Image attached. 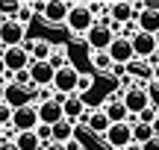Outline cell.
<instances>
[{
    "mask_svg": "<svg viewBox=\"0 0 159 150\" xmlns=\"http://www.w3.org/2000/svg\"><path fill=\"white\" fill-rule=\"evenodd\" d=\"M33 88H21V86H15V82H6V91H3V103L6 106H12V109H18V106H27V103H33Z\"/></svg>",
    "mask_w": 159,
    "mask_h": 150,
    "instance_id": "7c38bea8",
    "label": "cell"
},
{
    "mask_svg": "<svg viewBox=\"0 0 159 150\" xmlns=\"http://www.w3.org/2000/svg\"><path fill=\"white\" fill-rule=\"evenodd\" d=\"M62 100L65 97H53V100H44V103H35V118H39V124L53 127V124L62 121Z\"/></svg>",
    "mask_w": 159,
    "mask_h": 150,
    "instance_id": "8992f818",
    "label": "cell"
},
{
    "mask_svg": "<svg viewBox=\"0 0 159 150\" xmlns=\"http://www.w3.org/2000/svg\"><path fill=\"white\" fill-rule=\"evenodd\" d=\"M103 115H106V121L109 124H127V118H130V112L124 109V103H121V91L118 94H112V97L103 103Z\"/></svg>",
    "mask_w": 159,
    "mask_h": 150,
    "instance_id": "4fadbf2b",
    "label": "cell"
},
{
    "mask_svg": "<svg viewBox=\"0 0 159 150\" xmlns=\"http://www.w3.org/2000/svg\"><path fill=\"white\" fill-rule=\"evenodd\" d=\"M3 91H6V82L0 80V103H3Z\"/></svg>",
    "mask_w": 159,
    "mask_h": 150,
    "instance_id": "d590c367",
    "label": "cell"
},
{
    "mask_svg": "<svg viewBox=\"0 0 159 150\" xmlns=\"http://www.w3.org/2000/svg\"><path fill=\"white\" fill-rule=\"evenodd\" d=\"M100 141L109 150H124L127 144H133V139H130V124H109V130L100 135Z\"/></svg>",
    "mask_w": 159,
    "mask_h": 150,
    "instance_id": "5b68a950",
    "label": "cell"
},
{
    "mask_svg": "<svg viewBox=\"0 0 159 150\" xmlns=\"http://www.w3.org/2000/svg\"><path fill=\"white\" fill-rule=\"evenodd\" d=\"M83 115H85V103H83V97L80 94H71V97H65L62 100V118L65 121H83Z\"/></svg>",
    "mask_w": 159,
    "mask_h": 150,
    "instance_id": "e0dca14e",
    "label": "cell"
},
{
    "mask_svg": "<svg viewBox=\"0 0 159 150\" xmlns=\"http://www.w3.org/2000/svg\"><path fill=\"white\" fill-rule=\"evenodd\" d=\"M12 144H15L18 150H41V147H44V144L39 141V135L33 133V130H30V133H18Z\"/></svg>",
    "mask_w": 159,
    "mask_h": 150,
    "instance_id": "44dd1931",
    "label": "cell"
},
{
    "mask_svg": "<svg viewBox=\"0 0 159 150\" xmlns=\"http://www.w3.org/2000/svg\"><path fill=\"white\" fill-rule=\"evenodd\" d=\"M18 12H21V3L12 0V3H0V21H15Z\"/></svg>",
    "mask_w": 159,
    "mask_h": 150,
    "instance_id": "d4e9b609",
    "label": "cell"
},
{
    "mask_svg": "<svg viewBox=\"0 0 159 150\" xmlns=\"http://www.w3.org/2000/svg\"><path fill=\"white\" fill-rule=\"evenodd\" d=\"M47 65H50L53 71H59V68H65V65H71L68 62V47L65 44H56L50 50V56H47Z\"/></svg>",
    "mask_w": 159,
    "mask_h": 150,
    "instance_id": "7402d4cb",
    "label": "cell"
},
{
    "mask_svg": "<svg viewBox=\"0 0 159 150\" xmlns=\"http://www.w3.org/2000/svg\"><path fill=\"white\" fill-rule=\"evenodd\" d=\"M33 133L39 135V141H41V144H44V141H50V127H44V124H39Z\"/></svg>",
    "mask_w": 159,
    "mask_h": 150,
    "instance_id": "f546056e",
    "label": "cell"
},
{
    "mask_svg": "<svg viewBox=\"0 0 159 150\" xmlns=\"http://www.w3.org/2000/svg\"><path fill=\"white\" fill-rule=\"evenodd\" d=\"M27 74H30L33 88H50V86H53V74H56V71H53L47 62H30Z\"/></svg>",
    "mask_w": 159,
    "mask_h": 150,
    "instance_id": "8fae6325",
    "label": "cell"
},
{
    "mask_svg": "<svg viewBox=\"0 0 159 150\" xmlns=\"http://www.w3.org/2000/svg\"><path fill=\"white\" fill-rule=\"evenodd\" d=\"M136 121H139V124H148V127H153V124L159 121V106H156V103H150L148 109H142V112L136 115Z\"/></svg>",
    "mask_w": 159,
    "mask_h": 150,
    "instance_id": "cb8c5ba5",
    "label": "cell"
},
{
    "mask_svg": "<svg viewBox=\"0 0 159 150\" xmlns=\"http://www.w3.org/2000/svg\"><path fill=\"white\" fill-rule=\"evenodd\" d=\"M65 27H68L71 35H85L91 27H94V15L85 9V3H71L68 18H65Z\"/></svg>",
    "mask_w": 159,
    "mask_h": 150,
    "instance_id": "6da1fadb",
    "label": "cell"
},
{
    "mask_svg": "<svg viewBox=\"0 0 159 150\" xmlns=\"http://www.w3.org/2000/svg\"><path fill=\"white\" fill-rule=\"evenodd\" d=\"M121 103L130 115H139L142 109H148L153 100H150V91L148 88H130V91H121Z\"/></svg>",
    "mask_w": 159,
    "mask_h": 150,
    "instance_id": "52a82bcc",
    "label": "cell"
},
{
    "mask_svg": "<svg viewBox=\"0 0 159 150\" xmlns=\"http://www.w3.org/2000/svg\"><path fill=\"white\" fill-rule=\"evenodd\" d=\"M24 38H27V29L18 21H3L0 24V44H3V50L6 47H21Z\"/></svg>",
    "mask_w": 159,
    "mask_h": 150,
    "instance_id": "9c48e42d",
    "label": "cell"
},
{
    "mask_svg": "<svg viewBox=\"0 0 159 150\" xmlns=\"http://www.w3.org/2000/svg\"><path fill=\"white\" fill-rule=\"evenodd\" d=\"M150 80L159 86V65H153V68H150Z\"/></svg>",
    "mask_w": 159,
    "mask_h": 150,
    "instance_id": "d6a6232c",
    "label": "cell"
},
{
    "mask_svg": "<svg viewBox=\"0 0 159 150\" xmlns=\"http://www.w3.org/2000/svg\"><path fill=\"white\" fill-rule=\"evenodd\" d=\"M85 9H89V12H91V15H94V18H97V15H103V12H106V9H109V3H100V0H94V3H85Z\"/></svg>",
    "mask_w": 159,
    "mask_h": 150,
    "instance_id": "f1b7e54d",
    "label": "cell"
},
{
    "mask_svg": "<svg viewBox=\"0 0 159 150\" xmlns=\"http://www.w3.org/2000/svg\"><path fill=\"white\" fill-rule=\"evenodd\" d=\"M83 121H85V130H91V133L100 139L103 133L109 130V121H106V115H103L100 109H94V112H85L83 115Z\"/></svg>",
    "mask_w": 159,
    "mask_h": 150,
    "instance_id": "d6986e66",
    "label": "cell"
},
{
    "mask_svg": "<svg viewBox=\"0 0 159 150\" xmlns=\"http://www.w3.org/2000/svg\"><path fill=\"white\" fill-rule=\"evenodd\" d=\"M77 82H80V71L74 65H65V68H59L56 74H53V94L56 97H71V94H77Z\"/></svg>",
    "mask_w": 159,
    "mask_h": 150,
    "instance_id": "7a4b0ae2",
    "label": "cell"
},
{
    "mask_svg": "<svg viewBox=\"0 0 159 150\" xmlns=\"http://www.w3.org/2000/svg\"><path fill=\"white\" fill-rule=\"evenodd\" d=\"M91 68H94L97 74H109L112 62H109V56H106L103 50H94V53H91Z\"/></svg>",
    "mask_w": 159,
    "mask_h": 150,
    "instance_id": "603a6c76",
    "label": "cell"
},
{
    "mask_svg": "<svg viewBox=\"0 0 159 150\" xmlns=\"http://www.w3.org/2000/svg\"><path fill=\"white\" fill-rule=\"evenodd\" d=\"M136 27L139 33H148V35H159V12H139L136 15Z\"/></svg>",
    "mask_w": 159,
    "mask_h": 150,
    "instance_id": "ac0fdd59",
    "label": "cell"
},
{
    "mask_svg": "<svg viewBox=\"0 0 159 150\" xmlns=\"http://www.w3.org/2000/svg\"><path fill=\"white\" fill-rule=\"evenodd\" d=\"M142 150H159V135H153L148 144H142Z\"/></svg>",
    "mask_w": 159,
    "mask_h": 150,
    "instance_id": "4dcf8cb0",
    "label": "cell"
},
{
    "mask_svg": "<svg viewBox=\"0 0 159 150\" xmlns=\"http://www.w3.org/2000/svg\"><path fill=\"white\" fill-rule=\"evenodd\" d=\"M130 47H133V56H136L139 62H148V59H153L156 53H159L156 35H148V33H136L130 38Z\"/></svg>",
    "mask_w": 159,
    "mask_h": 150,
    "instance_id": "3957f363",
    "label": "cell"
},
{
    "mask_svg": "<svg viewBox=\"0 0 159 150\" xmlns=\"http://www.w3.org/2000/svg\"><path fill=\"white\" fill-rule=\"evenodd\" d=\"M0 59H3L6 65V74H18V71H27L30 68V53L24 50V47H6L3 53H0Z\"/></svg>",
    "mask_w": 159,
    "mask_h": 150,
    "instance_id": "ba28073f",
    "label": "cell"
},
{
    "mask_svg": "<svg viewBox=\"0 0 159 150\" xmlns=\"http://www.w3.org/2000/svg\"><path fill=\"white\" fill-rule=\"evenodd\" d=\"M91 86H94V77H89V74H80V82H77V94H80V97H83V94L85 91H91Z\"/></svg>",
    "mask_w": 159,
    "mask_h": 150,
    "instance_id": "4316f807",
    "label": "cell"
},
{
    "mask_svg": "<svg viewBox=\"0 0 159 150\" xmlns=\"http://www.w3.org/2000/svg\"><path fill=\"white\" fill-rule=\"evenodd\" d=\"M112 38H115V35H112V29H106V27H97V24L89 29V33H85V41H89L91 53H94V50H103V53H106V47L112 44Z\"/></svg>",
    "mask_w": 159,
    "mask_h": 150,
    "instance_id": "5bb4252c",
    "label": "cell"
},
{
    "mask_svg": "<svg viewBox=\"0 0 159 150\" xmlns=\"http://www.w3.org/2000/svg\"><path fill=\"white\" fill-rule=\"evenodd\" d=\"M124 150H142V144H127Z\"/></svg>",
    "mask_w": 159,
    "mask_h": 150,
    "instance_id": "74e56055",
    "label": "cell"
},
{
    "mask_svg": "<svg viewBox=\"0 0 159 150\" xmlns=\"http://www.w3.org/2000/svg\"><path fill=\"white\" fill-rule=\"evenodd\" d=\"M156 41H159V35H156Z\"/></svg>",
    "mask_w": 159,
    "mask_h": 150,
    "instance_id": "ab89813d",
    "label": "cell"
},
{
    "mask_svg": "<svg viewBox=\"0 0 159 150\" xmlns=\"http://www.w3.org/2000/svg\"><path fill=\"white\" fill-rule=\"evenodd\" d=\"M15 133H30V130L39 127V118H35V103H27V106H18L12 109V124H9Z\"/></svg>",
    "mask_w": 159,
    "mask_h": 150,
    "instance_id": "277c9868",
    "label": "cell"
},
{
    "mask_svg": "<svg viewBox=\"0 0 159 150\" xmlns=\"http://www.w3.org/2000/svg\"><path fill=\"white\" fill-rule=\"evenodd\" d=\"M106 56H109V62L112 65H130L133 59V47H130V41L127 38H121V35H115L112 38V44L106 47Z\"/></svg>",
    "mask_w": 159,
    "mask_h": 150,
    "instance_id": "30bf717a",
    "label": "cell"
},
{
    "mask_svg": "<svg viewBox=\"0 0 159 150\" xmlns=\"http://www.w3.org/2000/svg\"><path fill=\"white\" fill-rule=\"evenodd\" d=\"M106 15H109V21H112V24H118V27H124V24L136 21V12H133V6L127 3V0H118V3H109Z\"/></svg>",
    "mask_w": 159,
    "mask_h": 150,
    "instance_id": "9a60e30c",
    "label": "cell"
},
{
    "mask_svg": "<svg viewBox=\"0 0 159 150\" xmlns=\"http://www.w3.org/2000/svg\"><path fill=\"white\" fill-rule=\"evenodd\" d=\"M12 124V106H6V103H0V127H9Z\"/></svg>",
    "mask_w": 159,
    "mask_h": 150,
    "instance_id": "83f0119b",
    "label": "cell"
},
{
    "mask_svg": "<svg viewBox=\"0 0 159 150\" xmlns=\"http://www.w3.org/2000/svg\"><path fill=\"white\" fill-rule=\"evenodd\" d=\"M71 139H74V124H71V121L62 118L59 124L50 127V141H53V144H68Z\"/></svg>",
    "mask_w": 159,
    "mask_h": 150,
    "instance_id": "ffe728a7",
    "label": "cell"
},
{
    "mask_svg": "<svg viewBox=\"0 0 159 150\" xmlns=\"http://www.w3.org/2000/svg\"><path fill=\"white\" fill-rule=\"evenodd\" d=\"M6 77V65H3V59H0V80Z\"/></svg>",
    "mask_w": 159,
    "mask_h": 150,
    "instance_id": "8d00e7d4",
    "label": "cell"
},
{
    "mask_svg": "<svg viewBox=\"0 0 159 150\" xmlns=\"http://www.w3.org/2000/svg\"><path fill=\"white\" fill-rule=\"evenodd\" d=\"M68 9H71V3H65V0H53V3H47V6H44L41 18H44V24L56 27V24H65V18H68Z\"/></svg>",
    "mask_w": 159,
    "mask_h": 150,
    "instance_id": "2e32d148",
    "label": "cell"
},
{
    "mask_svg": "<svg viewBox=\"0 0 159 150\" xmlns=\"http://www.w3.org/2000/svg\"><path fill=\"white\" fill-rule=\"evenodd\" d=\"M65 150H85V147H83V144H80V141H77V139H71V141H68V144H65Z\"/></svg>",
    "mask_w": 159,
    "mask_h": 150,
    "instance_id": "1f68e13d",
    "label": "cell"
},
{
    "mask_svg": "<svg viewBox=\"0 0 159 150\" xmlns=\"http://www.w3.org/2000/svg\"><path fill=\"white\" fill-rule=\"evenodd\" d=\"M0 141H3V127H0Z\"/></svg>",
    "mask_w": 159,
    "mask_h": 150,
    "instance_id": "f35d334b",
    "label": "cell"
},
{
    "mask_svg": "<svg viewBox=\"0 0 159 150\" xmlns=\"http://www.w3.org/2000/svg\"><path fill=\"white\" fill-rule=\"evenodd\" d=\"M41 150H65V144H53V141H50V144H47V147H41Z\"/></svg>",
    "mask_w": 159,
    "mask_h": 150,
    "instance_id": "836d02e7",
    "label": "cell"
},
{
    "mask_svg": "<svg viewBox=\"0 0 159 150\" xmlns=\"http://www.w3.org/2000/svg\"><path fill=\"white\" fill-rule=\"evenodd\" d=\"M0 24H3V21H0Z\"/></svg>",
    "mask_w": 159,
    "mask_h": 150,
    "instance_id": "60d3db41",
    "label": "cell"
},
{
    "mask_svg": "<svg viewBox=\"0 0 159 150\" xmlns=\"http://www.w3.org/2000/svg\"><path fill=\"white\" fill-rule=\"evenodd\" d=\"M18 24H21L24 29H27V24L33 21V9H30V3H21V12H18V18H15Z\"/></svg>",
    "mask_w": 159,
    "mask_h": 150,
    "instance_id": "484cf974",
    "label": "cell"
},
{
    "mask_svg": "<svg viewBox=\"0 0 159 150\" xmlns=\"http://www.w3.org/2000/svg\"><path fill=\"white\" fill-rule=\"evenodd\" d=\"M0 150H18L15 144H9V141H0Z\"/></svg>",
    "mask_w": 159,
    "mask_h": 150,
    "instance_id": "e575fe53",
    "label": "cell"
}]
</instances>
